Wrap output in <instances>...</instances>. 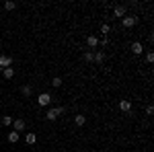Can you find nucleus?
Returning <instances> with one entry per match:
<instances>
[{
	"label": "nucleus",
	"mask_w": 154,
	"mask_h": 152,
	"mask_svg": "<svg viewBox=\"0 0 154 152\" xmlns=\"http://www.w3.org/2000/svg\"><path fill=\"white\" fill-rule=\"evenodd\" d=\"M19 138H21V134H19V132H8V142H11V144H17Z\"/></svg>",
	"instance_id": "nucleus-8"
},
{
	"label": "nucleus",
	"mask_w": 154,
	"mask_h": 152,
	"mask_svg": "<svg viewBox=\"0 0 154 152\" xmlns=\"http://www.w3.org/2000/svg\"><path fill=\"white\" fill-rule=\"evenodd\" d=\"M21 91H23V95H25V97H31V93H33V88H31L29 84H25V86L21 88Z\"/></svg>",
	"instance_id": "nucleus-15"
},
{
	"label": "nucleus",
	"mask_w": 154,
	"mask_h": 152,
	"mask_svg": "<svg viewBox=\"0 0 154 152\" xmlns=\"http://www.w3.org/2000/svg\"><path fill=\"white\" fill-rule=\"evenodd\" d=\"M2 126H12V117L11 115H4V117H2Z\"/></svg>",
	"instance_id": "nucleus-17"
},
{
	"label": "nucleus",
	"mask_w": 154,
	"mask_h": 152,
	"mask_svg": "<svg viewBox=\"0 0 154 152\" xmlns=\"http://www.w3.org/2000/svg\"><path fill=\"white\" fill-rule=\"evenodd\" d=\"M131 51H134L136 56H140V54H142V51H144L142 43H140V41H134V43H131Z\"/></svg>",
	"instance_id": "nucleus-7"
},
{
	"label": "nucleus",
	"mask_w": 154,
	"mask_h": 152,
	"mask_svg": "<svg viewBox=\"0 0 154 152\" xmlns=\"http://www.w3.org/2000/svg\"><path fill=\"white\" fill-rule=\"evenodd\" d=\"M84 60H86V62H93V51H86V54H84Z\"/></svg>",
	"instance_id": "nucleus-20"
},
{
	"label": "nucleus",
	"mask_w": 154,
	"mask_h": 152,
	"mask_svg": "<svg viewBox=\"0 0 154 152\" xmlns=\"http://www.w3.org/2000/svg\"><path fill=\"white\" fill-rule=\"evenodd\" d=\"M86 43H88V47H93V49H95V47L99 45V39H97L95 35H88V37H86Z\"/></svg>",
	"instance_id": "nucleus-9"
},
{
	"label": "nucleus",
	"mask_w": 154,
	"mask_h": 152,
	"mask_svg": "<svg viewBox=\"0 0 154 152\" xmlns=\"http://www.w3.org/2000/svg\"><path fill=\"white\" fill-rule=\"evenodd\" d=\"M11 66H12V58H11V56L0 54V68L4 70V68H11Z\"/></svg>",
	"instance_id": "nucleus-4"
},
{
	"label": "nucleus",
	"mask_w": 154,
	"mask_h": 152,
	"mask_svg": "<svg viewBox=\"0 0 154 152\" xmlns=\"http://www.w3.org/2000/svg\"><path fill=\"white\" fill-rule=\"evenodd\" d=\"M62 113H64V107H54V109H49V111H48V115H45V117H48L49 121H56Z\"/></svg>",
	"instance_id": "nucleus-1"
},
{
	"label": "nucleus",
	"mask_w": 154,
	"mask_h": 152,
	"mask_svg": "<svg viewBox=\"0 0 154 152\" xmlns=\"http://www.w3.org/2000/svg\"><path fill=\"white\" fill-rule=\"evenodd\" d=\"M2 74H4V78H8V80H11L12 76H14V70H12V66H11V68H4V70H2Z\"/></svg>",
	"instance_id": "nucleus-13"
},
{
	"label": "nucleus",
	"mask_w": 154,
	"mask_h": 152,
	"mask_svg": "<svg viewBox=\"0 0 154 152\" xmlns=\"http://www.w3.org/2000/svg\"><path fill=\"white\" fill-rule=\"evenodd\" d=\"M105 60V54L103 51H97V54H93V62H97V64H101Z\"/></svg>",
	"instance_id": "nucleus-11"
},
{
	"label": "nucleus",
	"mask_w": 154,
	"mask_h": 152,
	"mask_svg": "<svg viewBox=\"0 0 154 152\" xmlns=\"http://www.w3.org/2000/svg\"><path fill=\"white\" fill-rule=\"evenodd\" d=\"M37 103H39L41 107H48L49 103H51V95L49 93H41L39 97H37Z\"/></svg>",
	"instance_id": "nucleus-3"
},
{
	"label": "nucleus",
	"mask_w": 154,
	"mask_h": 152,
	"mask_svg": "<svg viewBox=\"0 0 154 152\" xmlns=\"http://www.w3.org/2000/svg\"><path fill=\"white\" fill-rule=\"evenodd\" d=\"M146 60H148V62H152V60H154V54H152V51H148V54H146Z\"/></svg>",
	"instance_id": "nucleus-21"
},
{
	"label": "nucleus",
	"mask_w": 154,
	"mask_h": 152,
	"mask_svg": "<svg viewBox=\"0 0 154 152\" xmlns=\"http://www.w3.org/2000/svg\"><path fill=\"white\" fill-rule=\"evenodd\" d=\"M152 111H154V107H152V105L146 107V113H148V115H152Z\"/></svg>",
	"instance_id": "nucleus-22"
},
{
	"label": "nucleus",
	"mask_w": 154,
	"mask_h": 152,
	"mask_svg": "<svg viewBox=\"0 0 154 152\" xmlns=\"http://www.w3.org/2000/svg\"><path fill=\"white\" fill-rule=\"evenodd\" d=\"M51 86H54V88H60V86H62V78H60V76H56V78L51 80Z\"/></svg>",
	"instance_id": "nucleus-16"
},
{
	"label": "nucleus",
	"mask_w": 154,
	"mask_h": 152,
	"mask_svg": "<svg viewBox=\"0 0 154 152\" xmlns=\"http://www.w3.org/2000/svg\"><path fill=\"white\" fill-rule=\"evenodd\" d=\"M35 142H37V136H35V134H31V132H29V134H27V144H29V146H33Z\"/></svg>",
	"instance_id": "nucleus-14"
},
{
	"label": "nucleus",
	"mask_w": 154,
	"mask_h": 152,
	"mask_svg": "<svg viewBox=\"0 0 154 152\" xmlns=\"http://www.w3.org/2000/svg\"><path fill=\"white\" fill-rule=\"evenodd\" d=\"M121 23H123L125 29H131L134 25L138 23V17H123V21H121Z\"/></svg>",
	"instance_id": "nucleus-5"
},
{
	"label": "nucleus",
	"mask_w": 154,
	"mask_h": 152,
	"mask_svg": "<svg viewBox=\"0 0 154 152\" xmlns=\"http://www.w3.org/2000/svg\"><path fill=\"white\" fill-rule=\"evenodd\" d=\"M119 109H121L123 113H130L131 111V103L128 101V99H123V101H119Z\"/></svg>",
	"instance_id": "nucleus-6"
},
{
	"label": "nucleus",
	"mask_w": 154,
	"mask_h": 152,
	"mask_svg": "<svg viewBox=\"0 0 154 152\" xmlns=\"http://www.w3.org/2000/svg\"><path fill=\"white\" fill-rule=\"evenodd\" d=\"M74 121H76L78 128H82L84 123H86V117H84V115H76V117H74Z\"/></svg>",
	"instance_id": "nucleus-12"
},
{
	"label": "nucleus",
	"mask_w": 154,
	"mask_h": 152,
	"mask_svg": "<svg viewBox=\"0 0 154 152\" xmlns=\"http://www.w3.org/2000/svg\"><path fill=\"white\" fill-rule=\"evenodd\" d=\"M12 132H19V134H21V132H25V129H27V121H25V119H12Z\"/></svg>",
	"instance_id": "nucleus-2"
},
{
	"label": "nucleus",
	"mask_w": 154,
	"mask_h": 152,
	"mask_svg": "<svg viewBox=\"0 0 154 152\" xmlns=\"http://www.w3.org/2000/svg\"><path fill=\"white\" fill-rule=\"evenodd\" d=\"M14 6H17V4H14V2H11V0H8V2H4V8H6V11H12Z\"/></svg>",
	"instance_id": "nucleus-18"
},
{
	"label": "nucleus",
	"mask_w": 154,
	"mask_h": 152,
	"mask_svg": "<svg viewBox=\"0 0 154 152\" xmlns=\"http://www.w3.org/2000/svg\"><path fill=\"white\" fill-rule=\"evenodd\" d=\"M109 31H111L109 25H103V27H101V33H103V35H109Z\"/></svg>",
	"instance_id": "nucleus-19"
},
{
	"label": "nucleus",
	"mask_w": 154,
	"mask_h": 152,
	"mask_svg": "<svg viewBox=\"0 0 154 152\" xmlns=\"http://www.w3.org/2000/svg\"><path fill=\"white\" fill-rule=\"evenodd\" d=\"M113 14L123 19V17H125V6H115V8H113Z\"/></svg>",
	"instance_id": "nucleus-10"
}]
</instances>
